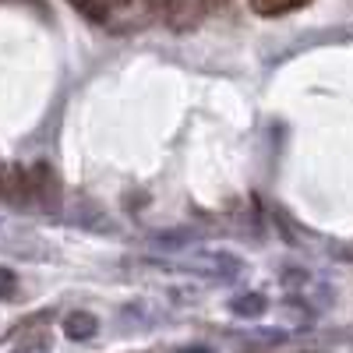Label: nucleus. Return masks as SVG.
I'll list each match as a JSON object with an SVG mask.
<instances>
[{
  "label": "nucleus",
  "instance_id": "f257e3e1",
  "mask_svg": "<svg viewBox=\"0 0 353 353\" xmlns=\"http://www.w3.org/2000/svg\"><path fill=\"white\" fill-rule=\"evenodd\" d=\"M28 194L32 201H39L46 212H61V201H64V191H61V176L50 163H32L28 166Z\"/></svg>",
  "mask_w": 353,
  "mask_h": 353
},
{
  "label": "nucleus",
  "instance_id": "f03ea898",
  "mask_svg": "<svg viewBox=\"0 0 353 353\" xmlns=\"http://www.w3.org/2000/svg\"><path fill=\"white\" fill-rule=\"evenodd\" d=\"M184 269L201 272V276H216V279H237L244 272V261L233 254H198V258L184 261Z\"/></svg>",
  "mask_w": 353,
  "mask_h": 353
},
{
  "label": "nucleus",
  "instance_id": "7ed1b4c3",
  "mask_svg": "<svg viewBox=\"0 0 353 353\" xmlns=\"http://www.w3.org/2000/svg\"><path fill=\"white\" fill-rule=\"evenodd\" d=\"M28 198V170L21 166H0V201L8 205H25Z\"/></svg>",
  "mask_w": 353,
  "mask_h": 353
},
{
  "label": "nucleus",
  "instance_id": "20e7f679",
  "mask_svg": "<svg viewBox=\"0 0 353 353\" xmlns=\"http://www.w3.org/2000/svg\"><path fill=\"white\" fill-rule=\"evenodd\" d=\"M99 332V321L96 314H88V311H71L64 318V336L74 339V343H85V339H92Z\"/></svg>",
  "mask_w": 353,
  "mask_h": 353
},
{
  "label": "nucleus",
  "instance_id": "39448f33",
  "mask_svg": "<svg viewBox=\"0 0 353 353\" xmlns=\"http://www.w3.org/2000/svg\"><path fill=\"white\" fill-rule=\"evenodd\" d=\"M251 11L261 14V18H279V14H290V11H301L307 8L311 0H248Z\"/></svg>",
  "mask_w": 353,
  "mask_h": 353
},
{
  "label": "nucleus",
  "instance_id": "423d86ee",
  "mask_svg": "<svg viewBox=\"0 0 353 353\" xmlns=\"http://www.w3.org/2000/svg\"><path fill=\"white\" fill-rule=\"evenodd\" d=\"M201 237V230H191V226H181V230H159L152 233V244H163V248H188Z\"/></svg>",
  "mask_w": 353,
  "mask_h": 353
},
{
  "label": "nucleus",
  "instance_id": "0eeeda50",
  "mask_svg": "<svg viewBox=\"0 0 353 353\" xmlns=\"http://www.w3.org/2000/svg\"><path fill=\"white\" fill-rule=\"evenodd\" d=\"M233 314H241V318H258L265 314V307H269V301L261 297V293H241V297H233Z\"/></svg>",
  "mask_w": 353,
  "mask_h": 353
},
{
  "label": "nucleus",
  "instance_id": "6e6552de",
  "mask_svg": "<svg viewBox=\"0 0 353 353\" xmlns=\"http://www.w3.org/2000/svg\"><path fill=\"white\" fill-rule=\"evenodd\" d=\"M188 4H191V0H145V8H149L152 14H159V18H170L173 25H176V18H184Z\"/></svg>",
  "mask_w": 353,
  "mask_h": 353
},
{
  "label": "nucleus",
  "instance_id": "1a4fd4ad",
  "mask_svg": "<svg viewBox=\"0 0 353 353\" xmlns=\"http://www.w3.org/2000/svg\"><path fill=\"white\" fill-rule=\"evenodd\" d=\"M50 350V336L46 332H28L25 339L14 343V353H46Z\"/></svg>",
  "mask_w": 353,
  "mask_h": 353
},
{
  "label": "nucleus",
  "instance_id": "9d476101",
  "mask_svg": "<svg viewBox=\"0 0 353 353\" xmlns=\"http://www.w3.org/2000/svg\"><path fill=\"white\" fill-rule=\"evenodd\" d=\"M71 8H78L88 21H106V4L103 0H68Z\"/></svg>",
  "mask_w": 353,
  "mask_h": 353
},
{
  "label": "nucleus",
  "instance_id": "9b49d317",
  "mask_svg": "<svg viewBox=\"0 0 353 353\" xmlns=\"http://www.w3.org/2000/svg\"><path fill=\"white\" fill-rule=\"evenodd\" d=\"M14 290H18V276H14L11 269H4V265H0V301L14 297Z\"/></svg>",
  "mask_w": 353,
  "mask_h": 353
},
{
  "label": "nucleus",
  "instance_id": "f8f14e48",
  "mask_svg": "<svg viewBox=\"0 0 353 353\" xmlns=\"http://www.w3.org/2000/svg\"><path fill=\"white\" fill-rule=\"evenodd\" d=\"M201 8L212 14H223V11H230V0H201Z\"/></svg>",
  "mask_w": 353,
  "mask_h": 353
},
{
  "label": "nucleus",
  "instance_id": "ddd939ff",
  "mask_svg": "<svg viewBox=\"0 0 353 353\" xmlns=\"http://www.w3.org/2000/svg\"><path fill=\"white\" fill-rule=\"evenodd\" d=\"M103 4H106V8H131L134 0H103Z\"/></svg>",
  "mask_w": 353,
  "mask_h": 353
}]
</instances>
